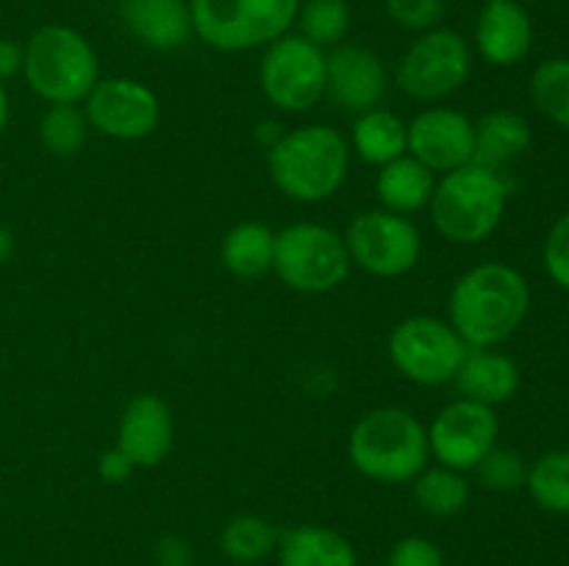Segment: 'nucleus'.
<instances>
[{
	"mask_svg": "<svg viewBox=\"0 0 569 566\" xmlns=\"http://www.w3.org/2000/svg\"><path fill=\"white\" fill-rule=\"evenodd\" d=\"M89 122L81 105L76 103H56L48 105V111L39 120V139L44 150L59 159H72L83 150L89 137Z\"/></svg>",
	"mask_w": 569,
	"mask_h": 566,
	"instance_id": "c756f323",
	"label": "nucleus"
},
{
	"mask_svg": "<svg viewBox=\"0 0 569 566\" xmlns=\"http://www.w3.org/2000/svg\"><path fill=\"white\" fill-rule=\"evenodd\" d=\"M220 261L233 277L253 281L267 275L276 261V231L256 220L239 222L222 236Z\"/></svg>",
	"mask_w": 569,
	"mask_h": 566,
	"instance_id": "b1692460",
	"label": "nucleus"
},
{
	"mask_svg": "<svg viewBox=\"0 0 569 566\" xmlns=\"http://www.w3.org/2000/svg\"><path fill=\"white\" fill-rule=\"evenodd\" d=\"M411 483H415V503L437 519H450L470 503V483L465 472H456L450 466H426Z\"/></svg>",
	"mask_w": 569,
	"mask_h": 566,
	"instance_id": "393cba45",
	"label": "nucleus"
},
{
	"mask_svg": "<svg viewBox=\"0 0 569 566\" xmlns=\"http://www.w3.org/2000/svg\"><path fill=\"white\" fill-rule=\"evenodd\" d=\"M531 286L517 266L483 261L459 275L448 294V322L467 347H500L526 322Z\"/></svg>",
	"mask_w": 569,
	"mask_h": 566,
	"instance_id": "f257e3e1",
	"label": "nucleus"
},
{
	"mask_svg": "<svg viewBox=\"0 0 569 566\" xmlns=\"http://www.w3.org/2000/svg\"><path fill=\"white\" fill-rule=\"evenodd\" d=\"M472 72V48L453 28L417 33L395 67V87L417 103H442Z\"/></svg>",
	"mask_w": 569,
	"mask_h": 566,
	"instance_id": "6e6552de",
	"label": "nucleus"
},
{
	"mask_svg": "<svg viewBox=\"0 0 569 566\" xmlns=\"http://www.w3.org/2000/svg\"><path fill=\"white\" fill-rule=\"evenodd\" d=\"M437 178L439 175H433L426 164H420L409 153L378 166L376 194L381 200V209L403 216L428 209V203L433 198V189H437Z\"/></svg>",
	"mask_w": 569,
	"mask_h": 566,
	"instance_id": "412c9836",
	"label": "nucleus"
},
{
	"mask_svg": "<svg viewBox=\"0 0 569 566\" xmlns=\"http://www.w3.org/2000/svg\"><path fill=\"white\" fill-rule=\"evenodd\" d=\"M528 494L550 514H569V449H550L528 466Z\"/></svg>",
	"mask_w": 569,
	"mask_h": 566,
	"instance_id": "cd10ccee",
	"label": "nucleus"
},
{
	"mask_svg": "<svg viewBox=\"0 0 569 566\" xmlns=\"http://www.w3.org/2000/svg\"><path fill=\"white\" fill-rule=\"evenodd\" d=\"M520 366L515 358L498 353L495 347H470L456 372L453 386L465 400L498 408L515 400V394L520 392Z\"/></svg>",
	"mask_w": 569,
	"mask_h": 566,
	"instance_id": "6ab92c4d",
	"label": "nucleus"
},
{
	"mask_svg": "<svg viewBox=\"0 0 569 566\" xmlns=\"http://www.w3.org/2000/svg\"><path fill=\"white\" fill-rule=\"evenodd\" d=\"M156 560H159V566H189L192 549L181 536H164L156 547Z\"/></svg>",
	"mask_w": 569,
	"mask_h": 566,
	"instance_id": "c9c22d12",
	"label": "nucleus"
},
{
	"mask_svg": "<svg viewBox=\"0 0 569 566\" xmlns=\"http://www.w3.org/2000/svg\"><path fill=\"white\" fill-rule=\"evenodd\" d=\"M281 566H356V549L342 533L322 525H298L278 538Z\"/></svg>",
	"mask_w": 569,
	"mask_h": 566,
	"instance_id": "5701e85b",
	"label": "nucleus"
},
{
	"mask_svg": "<svg viewBox=\"0 0 569 566\" xmlns=\"http://www.w3.org/2000/svg\"><path fill=\"white\" fill-rule=\"evenodd\" d=\"M259 87L283 114H303L315 109L328 89V50L317 48L298 31L283 33L264 48Z\"/></svg>",
	"mask_w": 569,
	"mask_h": 566,
	"instance_id": "1a4fd4ad",
	"label": "nucleus"
},
{
	"mask_svg": "<svg viewBox=\"0 0 569 566\" xmlns=\"http://www.w3.org/2000/svg\"><path fill=\"white\" fill-rule=\"evenodd\" d=\"M531 148V125L511 109L487 111L476 122V155L472 161L489 170L503 172Z\"/></svg>",
	"mask_w": 569,
	"mask_h": 566,
	"instance_id": "aec40b11",
	"label": "nucleus"
},
{
	"mask_svg": "<svg viewBox=\"0 0 569 566\" xmlns=\"http://www.w3.org/2000/svg\"><path fill=\"white\" fill-rule=\"evenodd\" d=\"M278 527L259 514H239L226 522L220 533V547L233 564H256L278 549Z\"/></svg>",
	"mask_w": 569,
	"mask_h": 566,
	"instance_id": "bb28decb",
	"label": "nucleus"
},
{
	"mask_svg": "<svg viewBox=\"0 0 569 566\" xmlns=\"http://www.w3.org/2000/svg\"><path fill=\"white\" fill-rule=\"evenodd\" d=\"M348 144L365 164L383 166L409 153V128L395 111L378 105L356 114Z\"/></svg>",
	"mask_w": 569,
	"mask_h": 566,
	"instance_id": "4be33fe9",
	"label": "nucleus"
},
{
	"mask_svg": "<svg viewBox=\"0 0 569 566\" xmlns=\"http://www.w3.org/2000/svg\"><path fill=\"white\" fill-rule=\"evenodd\" d=\"M426 431L431 458L456 472H472L498 444L500 420L489 405L459 397L445 405Z\"/></svg>",
	"mask_w": 569,
	"mask_h": 566,
	"instance_id": "ddd939ff",
	"label": "nucleus"
},
{
	"mask_svg": "<svg viewBox=\"0 0 569 566\" xmlns=\"http://www.w3.org/2000/svg\"><path fill=\"white\" fill-rule=\"evenodd\" d=\"M176 422L159 394H137L117 422V444L137 469H156L172 453Z\"/></svg>",
	"mask_w": 569,
	"mask_h": 566,
	"instance_id": "dca6fc26",
	"label": "nucleus"
},
{
	"mask_svg": "<svg viewBox=\"0 0 569 566\" xmlns=\"http://www.w3.org/2000/svg\"><path fill=\"white\" fill-rule=\"evenodd\" d=\"M387 17L406 33H426L442 26L445 0H383Z\"/></svg>",
	"mask_w": 569,
	"mask_h": 566,
	"instance_id": "2f4dec72",
	"label": "nucleus"
},
{
	"mask_svg": "<svg viewBox=\"0 0 569 566\" xmlns=\"http://www.w3.org/2000/svg\"><path fill=\"white\" fill-rule=\"evenodd\" d=\"M348 458L367 481L411 483L431 458L428 431L411 411L383 405L350 427Z\"/></svg>",
	"mask_w": 569,
	"mask_h": 566,
	"instance_id": "7ed1b4c3",
	"label": "nucleus"
},
{
	"mask_svg": "<svg viewBox=\"0 0 569 566\" xmlns=\"http://www.w3.org/2000/svg\"><path fill=\"white\" fill-rule=\"evenodd\" d=\"M545 272L559 289L569 292V211L553 222L542 247Z\"/></svg>",
	"mask_w": 569,
	"mask_h": 566,
	"instance_id": "473e14b6",
	"label": "nucleus"
},
{
	"mask_svg": "<svg viewBox=\"0 0 569 566\" xmlns=\"http://www.w3.org/2000/svg\"><path fill=\"white\" fill-rule=\"evenodd\" d=\"M300 0H189L192 31L220 53L267 48L295 28Z\"/></svg>",
	"mask_w": 569,
	"mask_h": 566,
	"instance_id": "423d86ee",
	"label": "nucleus"
},
{
	"mask_svg": "<svg viewBox=\"0 0 569 566\" xmlns=\"http://www.w3.org/2000/svg\"><path fill=\"white\" fill-rule=\"evenodd\" d=\"M22 48H26L22 78L28 89L48 105H81L100 81L98 53L76 28L50 22L37 28Z\"/></svg>",
	"mask_w": 569,
	"mask_h": 566,
	"instance_id": "39448f33",
	"label": "nucleus"
},
{
	"mask_svg": "<svg viewBox=\"0 0 569 566\" xmlns=\"http://www.w3.org/2000/svg\"><path fill=\"white\" fill-rule=\"evenodd\" d=\"M295 26L300 37L315 42L317 48L333 50L348 39L353 11L348 0H300Z\"/></svg>",
	"mask_w": 569,
	"mask_h": 566,
	"instance_id": "a878e982",
	"label": "nucleus"
},
{
	"mask_svg": "<svg viewBox=\"0 0 569 566\" xmlns=\"http://www.w3.org/2000/svg\"><path fill=\"white\" fill-rule=\"evenodd\" d=\"M350 264L372 277H403L420 264L422 233L411 216L387 209L359 211L342 233Z\"/></svg>",
	"mask_w": 569,
	"mask_h": 566,
	"instance_id": "9b49d317",
	"label": "nucleus"
},
{
	"mask_svg": "<svg viewBox=\"0 0 569 566\" xmlns=\"http://www.w3.org/2000/svg\"><path fill=\"white\" fill-rule=\"evenodd\" d=\"M483 3H487V0H483Z\"/></svg>",
	"mask_w": 569,
	"mask_h": 566,
	"instance_id": "a19ab883",
	"label": "nucleus"
},
{
	"mask_svg": "<svg viewBox=\"0 0 569 566\" xmlns=\"http://www.w3.org/2000/svg\"><path fill=\"white\" fill-rule=\"evenodd\" d=\"M528 94L539 114L569 131V59H548L533 70Z\"/></svg>",
	"mask_w": 569,
	"mask_h": 566,
	"instance_id": "c85d7f7f",
	"label": "nucleus"
},
{
	"mask_svg": "<svg viewBox=\"0 0 569 566\" xmlns=\"http://www.w3.org/2000/svg\"><path fill=\"white\" fill-rule=\"evenodd\" d=\"M133 472H137V466H133L131 461H128V455L120 453L117 447L106 449L98 458V475L103 477L106 483H114V486L117 483H126Z\"/></svg>",
	"mask_w": 569,
	"mask_h": 566,
	"instance_id": "f704fd0d",
	"label": "nucleus"
},
{
	"mask_svg": "<svg viewBox=\"0 0 569 566\" xmlns=\"http://www.w3.org/2000/svg\"><path fill=\"white\" fill-rule=\"evenodd\" d=\"M509 205V181L503 172L470 164L437 178V189L428 203L431 225L450 244H481L498 231Z\"/></svg>",
	"mask_w": 569,
	"mask_h": 566,
	"instance_id": "20e7f679",
	"label": "nucleus"
},
{
	"mask_svg": "<svg viewBox=\"0 0 569 566\" xmlns=\"http://www.w3.org/2000/svg\"><path fill=\"white\" fill-rule=\"evenodd\" d=\"M387 566H445V555L431 538L406 536L392 547Z\"/></svg>",
	"mask_w": 569,
	"mask_h": 566,
	"instance_id": "72a5a7b5",
	"label": "nucleus"
},
{
	"mask_svg": "<svg viewBox=\"0 0 569 566\" xmlns=\"http://www.w3.org/2000/svg\"><path fill=\"white\" fill-rule=\"evenodd\" d=\"M117 14L142 48L159 53L183 48L194 37L189 0H117Z\"/></svg>",
	"mask_w": 569,
	"mask_h": 566,
	"instance_id": "a211bd4d",
	"label": "nucleus"
},
{
	"mask_svg": "<svg viewBox=\"0 0 569 566\" xmlns=\"http://www.w3.org/2000/svg\"><path fill=\"white\" fill-rule=\"evenodd\" d=\"M9 122V94H6V83H0V133L6 131Z\"/></svg>",
	"mask_w": 569,
	"mask_h": 566,
	"instance_id": "ea45409f",
	"label": "nucleus"
},
{
	"mask_svg": "<svg viewBox=\"0 0 569 566\" xmlns=\"http://www.w3.org/2000/svg\"><path fill=\"white\" fill-rule=\"evenodd\" d=\"M14 233L9 231L6 225H0V266H6L11 261V255H14Z\"/></svg>",
	"mask_w": 569,
	"mask_h": 566,
	"instance_id": "58836bf2",
	"label": "nucleus"
},
{
	"mask_svg": "<svg viewBox=\"0 0 569 566\" xmlns=\"http://www.w3.org/2000/svg\"><path fill=\"white\" fill-rule=\"evenodd\" d=\"M83 114L92 131L117 142L148 139L161 122L159 94L137 78H100L83 100Z\"/></svg>",
	"mask_w": 569,
	"mask_h": 566,
	"instance_id": "f8f14e48",
	"label": "nucleus"
},
{
	"mask_svg": "<svg viewBox=\"0 0 569 566\" xmlns=\"http://www.w3.org/2000/svg\"><path fill=\"white\" fill-rule=\"evenodd\" d=\"M409 128V155L426 164L433 175H445L470 164L476 155V122L450 105H428Z\"/></svg>",
	"mask_w": 569,
	"mask_h": 566,
	"instance_id": "4468645a",
	"label": "nucleus"
},
{
	"mask_svg": "<svg viewBox=\"0 0 569 566\" xmlns=\"http://www.w3.org/2000/svg\"><path fill=\"white\" fill-rule=\"evenodd\" d=\"M350 253L342 233L320 222H295L276 233L272 272L300 294H328L350 275Z\"/></svg>",
	"mask_w": 569,
	"mask_h": 566,
	"instance_id": "0eeeda50",
	"label": "nucleus"
},
{
	"mask_svg": "<svg viewBox=\"0 0 569 566\" xmlns=\"http://www.w3.org/2000/svg\"><path fill=\"white\" fill-rule=\"evenodd\" d=\"M281 137H283V128L278 125V122L267 120V122H259V125H256V139H259L267 150H270Z\"/></svg>",
	"mask_w": 569,
	"mask_h": 566,
	"instance_id": "4c0bfd02",
	"label": "nucleus"
},
{
	"mask_svg": "<svg viewBox=\"0 0 569 566\" xmlns=\"http://www.w3.org/2000/svg\"><path fill=\"white\" fill-rule=\"evenodd\" d=\"M476 50L492 67H515L531 53L533 20L520 0H487L476 20Z\"/></svg>",
	"mask_w": 569,
	"mask_h": 566,
	"instance_id": "f3484780",
	"label": "nucleus"
},
{
	"mask_svg": "<svg viewBox=\"0 0 569 566\" xmlns=\"http://www.w3.org/2000/svg\"><path fill=\"white\" fill-rule=\"evenodd\" d=\"M22 59H26V48L9 37H0V83L11 81L22 72Z\"/></svg>",
	"mask_w": 569,
	"mask_h": 566,
	"instance_id": "e433bc0d",
	"label": "nucleus"
},
{
	"mask_svg": "<svg viewBox=\"0 0 569 566\" xmlns=\"http://www.w3.org/2000/svg\"><path fill=\"white\" fill-rule=\"evenodd\" d=\"M472 472H476L483 488H489V492H500V494L517 492V488L526 486L528 481L526 458H522L517 449L498 447V444L483 455V461Z\"/></svg>",
	"mask_w": 569,
	"mask_h": 566,
	"instance_id": "7c9ffc66",
	"label": "nucleus"
},
{
	"mask_svg": "<svg viewBox=\"0 0 569 566\" xmlns=\"http://www.w3.org/2000/svg\"><path fill=\"white\" fill-rule=\"evenodd\" d=\"M387 350L392 366L406 381L417 386H445L453 383L470 347L448 320L417 314L392 327Z\"/></svg>",
	"mask_w": 569,
	"mask_h": 566,
	"instance_id": "9d476101",
	"label": "nucleus"
},
{
	"mask_svg": "<svg viewBox=\"0 0 569 566\" xmlns=\"http://www.w3.org/2000/svg\"><path fill=\"white\" fill-rule=\"evenodd\" d=\"M389 92V70L376 50L342 42L328 50L326 94L348 114L378 109Z\"/></svg>",
	"mask_w": 569,
	"mask_h": 566,
	"instance_id": "2eb2a0df",
	"label": "nucleus"
},
{
	"mask_svg": "<svg viewBox=\"0 0 569 566\" xmlns=\"http://www.w3.org/2000/svg\"><path fill=\"white\" fill-rule=\"evenodd\" d=\"M267 170L283 198L315 205L333 198L342 189L350 170V144L337 128L309 122L283 137L267 150Z\"/></svg>",
	"mask_w": 569,
	"mask_h": 566,
	"instance_id": "f03ea898",
	"label": "nucleus"
}]
</instances>
